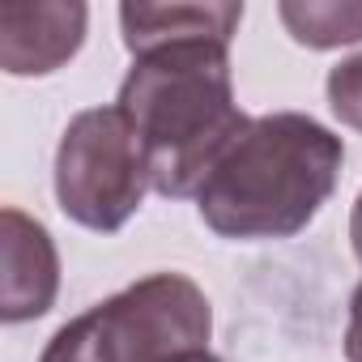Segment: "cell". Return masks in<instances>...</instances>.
<instances>
[{
    "instance_id": "cell-3",
    "label": "cell",
    "mask_w": 362,
    "mask_h": 362,
    "mask_svg": "<svg viewBox=\"0 0 362 362\" xmlns=\"http://www.w3.org/2000/svg\"><path fill=\"white\" fill-rule=\"evenodd\" d=\"M149 192L136 128L119 107H90L69 119L56 149V201L86 230H119Z\"/></svg>"
},
{
    "instance_id": "cell-1",
    "label": "cell",
    "mask_w": 362,
    "mask_h": 362,
    "mask_svg": "<svg viewBox=\"0 0 362 362\" xmlns=\"http://www.w3.org/2000/svg\"><path fill=\"white\" fill-rule=\"evenodd\" d=\"M115 107L141 136L149 188L158 197H197L218 158L247 128L235 103L226 43H170L132 60Z\"/></svg>"
},
{
    "instance_id": "cell-6",
    "label": "cell",
    "mask_w": 362,
    "mask_h": 362,
    "mask_svg": "<svg viewBox=\"0 0 362 362\" xmlns=\"http://www.w3.org/2000/svg\"><path fill=\"white\" fill-rule=\"evenodd\" d=\"M60 294V256L43 222L22 209L0 214V320L22 324L52 311Z\"/></svg>"
},
{
    "instance_id": "cell-9",
    "label": "cell",
    "mask_w": 362,
    "mask_h": 362,
    "mask_svg": "<svg viewBox=\"0 0 362 362\" xmlns=\"http://www.w3.org/2000/svg\"><path fill=\"white\" fill-rule=\"evenodd\" d=\"M328 103L341 124L362 132V56H349L328 73Z\"/></svg>"
},
{
    "instance_id": "cell-8",
    "label": "cell",
    "mask_w": 362,
    "mask_h": 362,
    "mask_svg": "<svg viewBox=\"0 0 362 362\" xmlns=\"http://www.w3.org/2000/svg\"><path fill=\"white\" fill-rule=\"evenodd\" d=\"M277 18L294 43L315 52L362 39V0H281Z\"/></svg>"
},
{
    "instance_id": "cell-13",
    "label": "cell",
    "mask_w": 362,
    "mask_h": 362,
    "mask_svg": "<svg viewBox=\"0 0 362 362\" xmlns=\"http://www.w3.org/2000/svg\"><path fill=\"white\" fill-rule=\"evenodd\" d=\"M162 362H222V358L209 354V349H184V354H170V358H162Z\"/></svg>"
},
{
    "instance_id": "cell-2",
    "label": "cell",
    "mask_w": 362,
    "mask_h": 362,
    "mask_svg": "<svg viewBox=\"0 0 362 362\" xmlns=\"http://www.w3.org/2000/svg\"><path fill=\"white\" fill-rule=\"evenodd\" d=\"M341 162L345 145L320 119L256 115L201 184V222L222 239H290L332 197Z\"/></svg>"
},
{
    "instance_id": "cell-5",
    "label": "cell",
    "mask_w": 362,
    "mask_h": 362,
    "mask_svg": "<svg viewBox=\"0 0 362 362\" xmlns=\"http://www.w3.org/2000/svg\"><path fill=\"white\" fill-rule=\"evenodd\" d=\"M90 9L81 0H0V69L43 77L77 56Z\"/></svg>"
},
{
    "instance_id": "cell-4",
    "label": "cell",
    "mask_w": 362,
    "mask_h": 362,
    "mask_svg": "<svg viewBox=\"0 0 362 362\" xmlns=\"http://www.w3.org/2000/svg\"><path fill=\"white\" fill-rule=\"evenodd\" d=\"M81 320L103 362H162L184 349H205L214 332L209 298L184 273H149L81 311Z\"/></svg>"
},
{
    "instance_id": "cell-12",
    "label": "cell",
    "mask_w": 362,
    "mask_h": 362,
    "mask_svg": "<svg viewBox=\"0 0 362 362\" xmlns=\"http://www.w3.org/2000/svg\"><path fill=\"white\" fill-rule=\"evenodd\" d=\"M349 239H354V252L362 260V197L354 201V218H349Z\"/></svg>"
},
{
    "instance_id": "cell-7",
    "label": "cell",
    "mask_w": 362,
    "mask_h": 362,
    "mask_svg": "<svg viewBox=\"0 0 362 362\" xmlns=\"http://www.w3.org/2000/svg\"><path fill=\"white\" fill-rule=\"evenodd\" d=\"M243 22V5L235 0H205V5H119V30L124 47L136 56L170 47V43H226L235 39Z\"/></svg>"
},
{
    "instance_id": "cell-11",
    "label": "cell",
    "mask_w": 362,
    "mask_h": 362,
    "mask_svg": "<svg viewBox=\"0 0 362 362\" xmlns=\"http://www.w3.org/2000/svg\"><path fill=\"white\" fill-rule=\"evenodd\" d=\"M345 358L362 362V286L349 298V328H345Z\"/></svg>"
},
{
    "instance_id": "cell-10",
    "label": "cell",
    "mask_w": 362,
    "mask_h": 362,
    "mask_svg": "<svg viewBox=\"0 0 362 362\" xmlns=\"http://www.w3.org/2000/svg\"><path fill=\"white\" fill-rule=\"evenodd\" d=\"M39 362H103V354L94 349V337H90L86 320L77 315V320H69V324L47 341V349H43Z\"/></svg>"
}]
</instances>
